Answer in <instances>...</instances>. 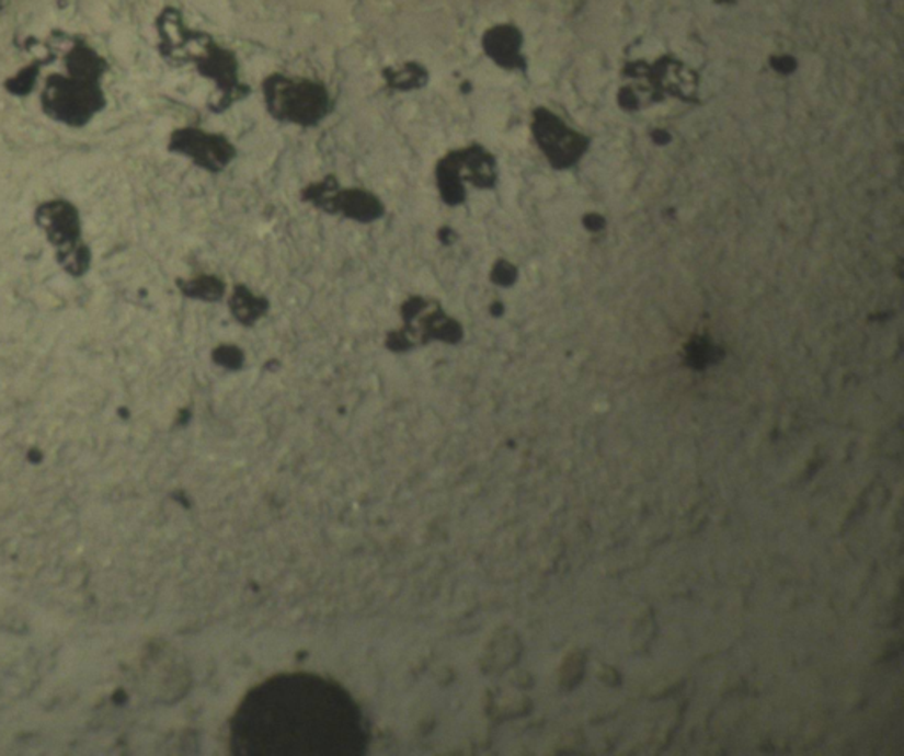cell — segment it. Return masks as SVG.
<instances>
[{"instance_id":"1","label":"cell","mask_w":904,"mask_h":756,"mask_svg":"<svg viewBox=\"0 0 904 756\" xmlns=\"http://www.w3.org/2000/svg\"><path fill=\"white\" fill-rule=\"evenodd\" d=\"M262 89L265 105L276 119L313 126L328 115L329 92L322 83L277 73L265 78Z\"/></svg>"},{"instance_id":"2","label":"cell","mask_w":904,"mask_h":756,"mask_svg":"<svg viewBox=\"0 0 904 756\" xmlns=\"http://www.w3.org/2000/svg\"><path fill=\"white\" fill-rule=\"evenodd\" d=\"M42 106L55 123L69 128H82L91 123L103 106L105 94L100 82L82 80L71 75H54L43 87Z\"/></svg>"},{"instance_id":"3","label":"cell","mask_w":904,"mask_h":756,"mask_svg":"<svg viewBox=\"0 0 904 756\" xmlns=\"http://www.w3.org/2000/svg\"><path fill=\"white\" fill-rule=\"evenodd\" d=\"M436 179L446 201L459 202L465 195V181L490 186L495 179V163L487 151L470 147L442 160L436 169Z\"/></svg>"},{"instance_id":"4","label":"cell","mask_w":904,"mask_h":756,"mask_svg":"<svg viewBox=\"0 0 904 756\" xmlns=\"http://www.w3.org/2000/svg\"><path fill=\"white\" fill-rule=\"evenodd\" d=\"M534 131L542 151L557 167L574 163L585 149V140L577 133L571 131L562 121L545 110L536 112Z\"/></svg>"},{"instance_id":"5","label":"cell","mask_w":904,"mask_h":756,"mask_svg":"<svg viewBox=\"0 0 904 756\" xmlns=\"http://www.w3.org/2000/svg\"><path fill=\"white\" fill-rule=\"evenodd\" d=\"M170 149L184 154L207 170H221L233 158V149L224 137L201 129H181L172 135Z\"/></svg>"},{"instance_id":"6","label":"cell","mask_w":904,"mask_h":756,"mask_svg":"<svg viewBox=\"0 0 904 756\" xmlns=\"http://www.w3.org/2000/svg\"><path fill=\"white\" fill-rule=\"evenodd\" d=\"M36 224L45 232L55 250L62 251L80 244L82 221L77 207L65 201H48L36 210Z\"/></svg>"},{"instance_id":"7","label":"cell","mask_w":904,"mask_h":756,"mask_svg":"<svg viewBox=\"0 0 904 756\" xmlns=\"http://www.w3.org/2000/svg\"><path fill=\"white\" fill-rule=\"evenodd\" d=\"M523 34L510 23H501L488 28L482 36V50L496 66L504 69H523L525 59L522 55Z\"/></svg>"},{"instance_id":"8","label":"cell","mask_w":904,"mask_h":756,"mask_svg":"<svg viewBox=\"0 0 904 756\" xmlns=\"http://www.w3.org/2000/svg\"><path fill=\"white\" fill-rule=\"evenodd\" d=\"M106 69H108L106 60L92 46L77 43L66 55V71L71 77L91 80V82H101V78L105 77Z\"/></svg>"},{"instance_id":"9","label":"cell","mask_w":904,"mask_h":756,"mask_svg":"<svg viewBox=\"0 0 904 756\" xmlns=\"http://www.w3.org/2000/svg\"><path fill=\"white\" fill-rule=\"evenodd\" d=\"M386 80L389 85L400 91H410V89H417L427 82L426 69L415 65V62H407L400 68L386 69Z\"/></svg>"},{"instance_id":"10","label":"cell","mask_w":904,"mask_h":756,"mask_svg":"<svg viewBox=\"0 0 904 756\" xmlns=\"http://www.w3.org/2000/svg\"><path fill=\"white\" fill-rule=\"evenodd\" d=\"M773 68L779 73H791L797 68V62L790 55H777L773 57Z\"/></svg>"},{"instance_id":"11","label":"cell","mask_w":904,"mask_h":756,"mask_svg":"<svg viewBox=\"0 0 904 756\" xmlns=\"http://www.w3.org/2000/svg\"><path fill=\"white\" fill-rule=\"evenodd\" d=\"M718 2H730V0H718Z\"/></svg>"}]
</instances>
